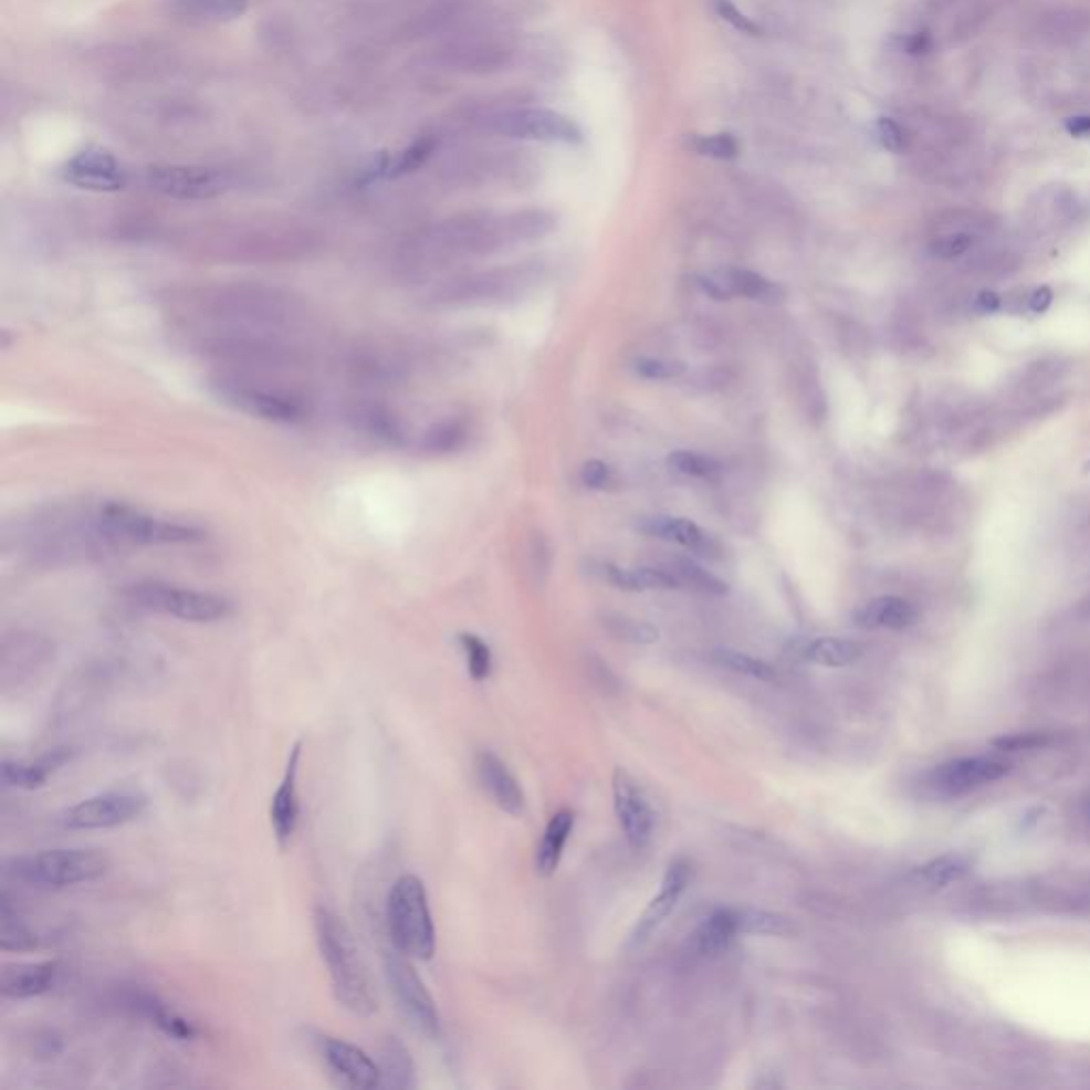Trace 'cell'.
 <instances>
[{"mask_svg": "<svg viewBox=\"0 0 1090 1090\" xmlns=\"http://www.w3.org/2000/svg\"><path fill=\"white\" fill-rule=\"evenodd\" d=\"M149 190L177 201H209L227 192L229 179L222 171L195 165H156L145 171Z\"/></svg>", "mask_w": 1090, "mask_h": 1090, "instance_id": "cell-12", "label": "cell"}, {"mask_svg": "<svg viewBox=\"0 0 1090 1090\" xmlns=\"http://www.w3.org/2000/svg\"><path fill=\"white\" fill-rule=\"evenodd\" d=\"M1052 305V290L1050 287H1039L1035 290L1029 298V310L1035 314H1044Z\"/></svg>", "mask_w": 1090, "mask_h": 1090, "instance_id": "cell-52", "label": "cell"}, {"mask_svg": "<svg viewBox=\"0 0 1090 1090\" xmlns=\"http://www.w3.org/2000/svg\"><path fill=\"white\" fill-rule=\"evenodd\" d=\"M999 305H1002V298H999L995 292H982V294H977V312H982V314H993V312H997V310H999Z\"/></svg>", "mask_w": 1090, "mask_h": 1090, "instance_id": "cell-54", "label": "cell"}, {"mask_svg": "<svg viewBox=\"0 0 1090 1090\" xmlns=\"http://www.w3.org/2000/svg\"><path fill=\"white\" fill-rule=\"evenodd\" d=\"M377 1062L381 1069V1087L401 1090L416 1087V1065L399 1037H386Z\"/></svg>", "mask_w": 1090, "mask_h": 1090, "instance_id": "cell-31", "label": "cell"}, {"mask_svg": "<svg viewBox=\"0 0 1090 1090\" xmlns=\"http://www.w3.org/2000/svg\"><path fill=\"white\" fill-rule=\"evenodd\" d=\"M687 144L694 154L716 158V160H735L740 156V144L731 133L690 135Z\"/></svg>", "mask_w": 1090, "mask_h": 1090, "instance_id": "cell-45", "label": "cell"}, {"mask_svg": "<svg viewBox=\"0 0 1090 1090\" xmlns=\"http://www.w3.org/2000/svg\"><path fill=\"white\" fill-rule=\"evenodd\" d=\"M635 374L652 381H669L687 374V365L667 358H641L635 363Z\"/></svg>", "mask_w": 1090, "mask_h": 1090, "instance_id": "cell-46", "label": "cell"}, {"mask_svg": "<svg viewBox=\"0 0 1090 1090\" xmlns=\"http://www.w3.org/2000/svg\"><path fill=\"white\" fill-rule=\"evenodd\" d=\"M90 516L107 544L117 549L133 545H186L202 542L199 526L144 512L124 501H98L90 505Z\"/></svg>", "mask_w": 1090, "mask_h": 1090, "instance_id": "cell-3", "label": "cell"}, {"mask_svg": "<svg viewBox=\"0 0 1090 1090\" xmlns=\"http://www.w3.org/2000/svg\"><path fill=\"white\" fill-rule=\"evenodd\" d=\"M459 641L460 648L467 657V669H469L471 680L484 682L492 671V652H490L489 643L473 632H462L459 635Z\"/></svg>", "mask_w": 1090, "mask_h": 1090, "instance_id": "cell-44", "label": "cell"}, {"mask_svg": "<svg viewBox=\"0 0 1090 1090\" xmlns=\"http://www.w3.org/2000/svg\"><path fill=\"white\" fill-rule=\"evenodd\" d=\"M119 1004L130 1014L145 1018L158 1031H163L167 1037H172L177 1041H195L201 1035V1029L195 1020L175 1012L171 1005L163 1002L156 993L147 991L144 986L124 988L119 993Z\"/></svg>", "mask_w": 1090, "mask_h": 1090, "instance_id": "cell-18", "label": "cell"}, {"mask_svg": "<svg viewBox=\"0 0 1090 1090\" xmlns=\"http://www.w3.org/2000/svg\"><path fill=\"white\" fill-rule=\"evenodd\" d=\"M714 11H716L720 20H724L733 29L740 30L742 34H750V36L761 34V27L754 24L746 13H742L731 0H714Z\"/></svg>", "mask_w": 1090, "mask_h": 1090, "instance_id": "cell-49", "label": "cell"}, {"mask_svg": "<svg viewBox=\"0 0 1090 1090\" xmlns=\"http://www.w3.org/2000/svg\"><path fill=\"white\" fill-rule=\"evenodd\" d=\"M384 976L388 991L397 1004V1009L402 1018L425 1037H439L441 1034V1018L439 1009L432 999L431 991L427 988L425 979L418 976V972L411 965V958L401 954L399 950L386 952L384 956Z\"/></svg>", "mask_w": 1090, "mask_h": 1090, "instance_id": "cell-10", "label": "cell"}, {"mask_svg": "<svg viewBox=\"0 0 1090 1090\" xmlns=\"http://www.w3.org/2000/svg\"><path fill=\"white\" fill-rule=\"evenodd\" d=\"M667 464L675 473H682L687 478H699V480H712V478L720 475V471H722V464L714 457H708V454H701V452H692V450H675V452H671L669 459H667Z\"/></svg>", "mask_w": 1090, "mask_h": 1090, "instance_id": "cell-42", "label": "cell"}, {"mask_svg": "<svg viewBox=\"0 0 1090 1090\" xmlns=\"http://www.w3.org/2000/svg\"><path fill=\"white\" fill-rule=\"evenodd\" d=\"M901 48L903 52H908L910 56H920V54H926L931 50V36L926 32H914V34H908L901 39Z\"/></svg>", "mask_w": 1090, "mask_h": 1090, "instance_id": "cell-50", "label": "cell"}, {"mask_svg": "<svg viewBox=\"0 0 1090 1090\" xmlns=\"http://www.w3.org/2000/svg\"><path fill=\"white\" fill-rule=\"evenodd\" d=\"M699 287L716 298V301H729L733 296H742V298H750V301H758V303H779L786 298V290L772 282L769 277L756 273V271H747V269H729V271H722V273H710V275H701L696 280Z\"/></svg>", "mask_w": 1090, "mask_h": 1090, "instance_id": "cell-19", "label": "cell"}, {"mask_svg": "<svg viewBox=\"0 0 1090 1090\" xmlns=\"http://www.w3.org/2000/svg\"><path fill=\"white\" fill-rule=\"evenodd\" d=\"M919 620V609L901 597L887 595L864 602L861 609L855 614V622L861 629H889V631H903L910 629Z\"/></svg>", "mask_w": 1090, "mask_h": 1090, "instance_id": "cell-27", "label": "cell"}, {"mask_svg": "<svg viewBox=\"0 0 1090 1090\" xmlns=\"http://www.w3.org/2000/svg\"><path fill=\"white\" fill-rule=\"evenodd\" d=\"M1009 772V765L988 756H967L947 761L931 772V786L944 795H965L1002 779Z\"/></svg>", "mask_w": 1090, "mask_h": 1090, "instance_id": "cell-17", "label": "cell"}, {"mask_svg": "<svg viewBox=\"0 0 1090 1090\" xmlns=\"http://www.w3.org/2000/svg\"><path fill=\"white\" fill-rule=\"evenodd\" d=\"M109 857L94 848H54L13 857L4 862V876L32 889L62 890L101 880L109 871Z\"/></svg>", "mask_w": 1090, "mask_h": 1090, "instance_id": "cell-4", "label": "cell"}, {"mask_svg": "<svg viewBox=\"0 0 1090 1090\" xmlns=\"http://www.w3.org/2000/svg\"><path fill=\"white\" fill-rule=\"evenodd\" d=\"M574 825L575 814L572 809H560L549 818L535 855V869L539 876L547 878L558 869L565 846L574 832Z\"/></svg>", "mask_w": 1090, "mask_h": 1090, "instance_id": "cell-29", "label": "cell"}, {"mask_svg": "<svg viewBox=\"0 0 1090 1090\" xmlns=\"http://www.w3.org/2000/svg\"><path fill=\"white\" fill-rule=\"evenodd\" d=\"M317 1052L333 1078L347 1089L371 1090L381 1087L379 1062L363 1048L331 1035L317 1037Z\"/></svg>", "mask_w": 1090, "mask_h": 1090, "instance_id": "cell-14", "label": "cell"}, {"mask_svg": "<svg viewBox=\"0 0 1090 1090\" xmlns=\"http://www.w3.org/2000/svg\"><path fill=\"white\" fill-rule=\"evenodd\" d=\"M317 950L328 970L335 1002L358 1018H369L377 1012L374 979L360 956L354 933L345 920L326 905L314 910Z\"/></svg>", "mask_w": 1090, "mask_h": 1090, "instance_id": "cell-2", "label": "cell"}, {"mask_svg": "<svg viewBox=\"0 0 1090 1090\" xmlns=\"http://www.w3.org/2000/svg\"><path fill=\"white\" fill-rule=\"evenodd\" d=\"M712 660L729 669V671H735L740 675H746V678H752V680H761V682H774L777 678V671L769 662L765 660L754 659L750 654H744V652H737V650H731V648H717L712 652Z\"/></svg>", "mask_w": 1090, "mask_h": 1090, "instance_id": "cell-41", "label": "cell"}, {"mask_svg": "<svg viewBox=\"0 0 1090 1090\" xmlns=\"http://www.w3.org/2000/svg\"><path fill=\"white\" fill-rule=\"evenodd\" d=\"M467 437V425L460 418L439 420L422 434H418V450L427 454H450L464 446Z\"/></svg>", "mask_w": 1090, "mask_h": 1090, "instance_id": "cell-36", "label": "cell"}, {"mask_svg": "<svg viewBox=\"0 0 1090 1090\" xmlns=\"http://www.w3.org/2000/svg\"><path fill=\"white\" fill-rule=\"evenodd\" d=\"M690 876H692V867L687 859H678L667 867L659 894L648 903V908L637 920V926L631 935L635 946L643 944L660 924L669 919V914L675 910L678 901L682 899L684 890L689 887Z\"/></svg>", "mask_w": 1090, "mask_h": 1090, "instance_id": "cell-21", "label": "cell"}, {"mask_svg": "<svg viewBox=\"0 0 1090 1090\" xmlns=\"http://www.w3.org/2000/svg\"><path fill=\"white\" fill-rule=\"evenodd\" d=\"M71 758H73L71 747H56L34 761H2L0 775L2 782L11 788L36 790L48 784L50 775L56 774L60 767L71 763Z\"/></svg>", "mask_w": 1090, "mask_h": 1090, "instance_id": "cell-26", "label": "cell"}, {"mask_svg": "<svg viewBox=\"0 0 1090 1090\" xmlns=\"http://www.w3.org/2000/svg\"><path fill=\"white\" fill-rule=\"evenodd\" d=\"M386 924L395 950L413 961H431L437 947L429 894L425 882L413 876H401L386 899Z\"/></svg>", "mask_w": 1090, "mask_h": 1090, "instance_id": "cell-5", "label": "cell"}, {"mask_svg": "<svg viewBox=\"0 0 1090 1090\" xmlns=\"http://www.w3.org/2000/svg\"><path fill=\"white\" fill-rule=\"evenodd\" d=\"M124 599L137 609L184 622H220L232 614V602L222 595L177 586L160 579H144L124 588Z\"/></svg>", "mask_w": 1090, "mask_h": 1090, "instance_id": "cell-6", "label": "cell"}, {"mask_svg": "<svg viewBox=\"0 0 1090 1090\" xmlns=\"http://www.w3.org/2000/svg\"><path fill=\"white\" fill-rule=\"evenodd\" d=\"M602 627L618 641L632 646H652L659 641L660 632L654 625L646 620H637L625 614H605Z\"/></svg>", "mask_w": 1090, "mask_h": 1090, "instance_id": "cell-39", "label": "cell"}, {"mask_svg": "<svg viewBox=\"0 0 1090 1090\" xmlns=\"http://www.w3.org/2000/svg\"><path fill=\"white\" fill-rule=\"evenodd\" d=\"M216 399L232 409L271 425H298L307 418L303 399L241 374H218L209 379Z\"/></svg>", "mask_w": 1090, "mask_h": 1090, "instance_id": "cell-7", "label": "cell"}, {"mask_svg": "<svg viewBox=\"0 0 1090 1090\" xmlns=\"http://www.w3.org/2000/svg\"><path fill=\"white\" fill-rule=\"evenodd\" d=\"M1087 471H1090V462H1087Z\"/></svg>", "mask_w": 1090, "mask_h": 1090, "instance_id": "cell-55", "label": "cell"}, {"mask_svg": "<svg viewBox=\"0 0 1090 1090\" xmlns=\"http://www.w3.org/2000/svg\"><path fill=\"white\" fill-rule=\"evenodd\" d=\"M876 135L882 147L892 154H903L910 147L908 130L892 117H880L876 122Z\"/></svg>", "mask_w": 1090, "mask_h": 1090, "instance_id": "cell-47", "label": "cell"}, {"mask_svg": "<svg viewBox=\"0 0 1090 1090\" xmlns=\"http://www.w3.org/2000/svg\"><path fill=\"white\" fill-rule=\"evenodd\" d=\"M303 742H296L287 756L286 772L271 799V827L280 848H286L298 829L301 820V799H298V772H301Z\"/></svg>", "mask_w": 1090, "mask_h": 1090, "instance_id": "cell-20", "label": "cell"}, {"mask_svg": "<svg viewBox=\"0 0 1090 1090\" xmlns=\"http://www.w3.org/2000/svg\"><path fill=\"white\" fill-rule=\"evenodd\" d=\"M64 181L90 192H117L128 184L126 171L112 151L87 147L77 151L62 169Z\"/></svg>", "mask_w": 1090, "mask_h": 1090, "instance_id": "cell-16", "label": "cell"}, {"mask_svg": "<svg viewBox=\"0 0 1090 1090\" xmlns=\"http://www.w3.org/2000/svg\"><path fill=\"white\" fill-rule=\"evenodd\" d=\"M862 657V646L852 639L841 637H818L804 646V659L820 667H848Z\"/></svg>", "mask_w": 1090, "mask_h": 1090, "instance_id": "cell-32", "label": "cell"}, {"mask_svg": "<svg viewBox=\"0 0 1090 1090\" xmlns=\"http://www.w3.org/2000/svg\"><path fill=\"white\" fill-rule=\"evenodd\" d=\"M475 774L490 799L503 811H507L510 816H520L524 811V790L516 775L507 769V765L494 752L484 750L478 754Z\"/></svg>", "mask_w": 1090, "mask_h": 1090, "instance_id": "cell-25", "label": "cell"}, {"mask_svg": "<svg viewBox=\"0 0 1090 1090\" xmlns=\"http://www.w3.org/2000/svg\"><path fill=\"white\" fill-rule=\"evenodd\" d=\"M1044 740L1041 737H1035V735H1025V737H1004L997 742V746L1007 747V750H1023V747L1041 746Z\"/></svg>", "mask_w": 1090, "mask_h": 1090, "instance_id": "cell-53", "label": "cell"}, {"mask_svg": "<svg viewBox=\"0 0 1090 1090\" xmlns=\"http://www.w3.org/2000/svg\"><path fill=\"white\" fill-rule=\"evenodd\" d=\"M169 312L199 345L227 339H284L305 317L301 296L266 284H213L171 292Z\"/></svg>", "mask_w": 1090, "mask_h": 1090, "instance_id": "cell-1", "label": "cell"}, {"mask_svg": "<svg viewBox=\"0 0 1090 1090\" xmlns=\"http://www.w3.org/2000/svg\"><path fill=\"white\" fill-rule=\"evenodd\" d=\"M175 11L199 22H230L248 11V0H175Z\"/></svg>", "mask_w": 1090, "mask_h": 1090, "instance_id": "cell-34", "label": "cell"}, {"mask_svg": "<svg viewBox=\"0 0 1090 1090\" xmlns=\"http://www.w3.org/2000/svg\"><path fill=\"white\" fill-rule=\"evenodd\" d=\"M434 149H437V139L432 135L418 137L413 144L405 147L395 160H390L388 177H401L407 172L418 171L420 167H425L429 163Z\"/></svg>", "mask_w": 1090, "mask_h": 1090, "instance_id": "cell-43", "label": "cell"}, {"mask_svg": "<svg viewBox=\"0 0 1090 1090\" xmlns=\"http://www.w3.org/2000/svg\"><path fill=\"white\" fill-rule=\"evenodd\" d=\"M737 935H740L737 912L735 910H716L714 914H710L694 929V933L690 935V944L699 956L712 958L731 946V942Z\"/></svg>", "mask_w": 1090, "mask_h": 1090, "instance_id": "cell-28", "label": "cell"}, {"mask_svg": "<svg viewBox=\"0 0 1090 1090\" xmlns=\"http://www.w3.org/2000/svg\"><path fill=\"white\" fill-rule=\"evenodd\" d=\"M611 790H614V809L627 841L635 850L646 848L654 832V811L646 793L641 790L637 779L622 767L614 772Z\"/></svg>", "mask_w": 1090, "mask_h": 1090, "instance_id": "cell-15", "label": "cell"}, {"mask_svg": "<svg viewBox=\"0 0 1090 1090\" xmlns=\"http://www.w3.org/2000/svg\"><path fill=\"white\" fill-rule=\"evenodd\" d=\"M970 871V859L963 855H944L933 861L924 862L916 869V878L924 887L944 889L958 882Z\"/></svg>", "mask_w": 1090, "mask_h": 1090, "instance_id": "cell-38", "label": "cell"}, {"mask_svg": "<svg viewBox=\"0 0 1090 1090\" xmlns=\"http://www.w3.org/2000/svg\"><path fill=\"white\" fill-rule=\"evenodd\" d=\"M60 974H62L60 961L7 965L0 974V993L4 999H18V1002L41 997L56 986Z\"/></svg>", "mask_w": 1090, "mask_h": 1090, "instance_id": "cell-23", "label": "cell"}, {"mask_svg": "<svg viewBox=\"0 0 1090 1090\" xmlns=\"http://www.w3.org/2000/svg\"><path fill=\"white\" fill-rule=\"evenodd\" d=\"M605 579L627 593H643V590H673L680 588L682 581L673 572L657 569V567H639V569H625L616 565H605L602 567Z\"/></svg>", "mask_w": 1090, "mask_h": 1090, "instance_id": "cell-30", "label": "cell"}, {"mask_svg": "<svg viewBox=\"0 0 1090 1090\" xmlns=\"http://www.w3.org/2000/svg\"><path fill=\"white\" fill-rule=\"evenodd\" d=\"M581 482L584 486L590 490H605L611 489L614 482H616V475H614V469L602 462L599 459H590L584 462L581 467Z\"/></svg>", "mask_w": 1090, "mask_h": 1090, "instance_id": "cell-48", "label": "cell"}, {"mask_svg": "<svg viewBox=\"0 0 1090 1090\" xmlns=\"http://www.w3.org/2000/svg\"><path fill=\"white\" fill-rule=\"evenodd\" d=\"M637 528L641 533L650 535V537H659V539H664V542H673V544L682 545V547H687L689 552L701 556V558L717 560L722 556V547H720L716 539L710 533H705L699 524H694L689 517H643Z\"/></svg>", "mask_w": 1090, "mask_h": 1090, "instance_id": "cell-22", "label": "cell"}, {"mask_svg": "<svg viewBox=\"0 0 1090 1090\" xmlns=\"http://www.w3.org/2000/svg\"><path fill=\"white\" fill-rule=\"evenodd\" d=\"M535 282V273L520 266L494 269L486 273L459 275L441 280L429 292V303L434 307H464V305H490L522 294L528 284Z\"/></svg>", "mask_w": 1090, "mask_h": 1090, "instance_id": "cell-9", "label": "cell"}, {"mask_svg": "<svg viewBox=\"0 0 1090 1090\" xmlns=\"http://www.w3.org/2000/svg\"><path fill=\"white\" fill-rule=\"evenodd\" d=\"M147 809V797L135 790H109L66 807L57 822L69 831H105L124 827Z\"/></svg>", "mask_w": 1090, "mask_h": 1090, "instance_id": "cell-11", "label": "cell"}, {"mask_svg": "<svg viewBox=\"0 0 1090 1090\" xmlns=\"http://www.w3.org/2000/svg\"><path fill=\"white\" fill-rule=\"evenodd\" d=\"M556 229V218L549 211H520L503 218V232L507 245L544 239Z\"/></svg>", "mask_w": 1090, "mask_h": 1090, "instance_id": "cell-35", "label": "cell"}, {"mask_svg": "<svg viewBox=\"0 0 1090 1090\" xmlns=\"http://www.w3.org/2000/svg\"><path fill=\"white\" fill-rule=\"evenodd\" d=\"M201 250L209 259L264 264L303 259L314 250V243L310 237L287 230H239L234 234L213 237L202 243Z\"/></svg>", "mask_w": 1090, "mask_h": 1090, "instance_id": "cell-8", "label": "cell"}, {"mask_svg": "<svg viewBox=\"0 0 1090 1090\" xmlns=\"http://www.w3.org/2000/svg\"><path fill=\"white\" fill-rule=\"evenodd\" d=\"M1067 133L1071 137H1078V139H1087L1090 137V115H1076V117H1069L1067 119Z\"/></svg>", "mask_w": 1090, "mask_h": 1090, "instance_id": "cell-51", "label": "cell"}, {"mask_svg": "<svg viewBox=\"0 0 1090 1090\" xmlns=\"http://www.w3.org/2000/svg\"><path fill=\"white\" fill-rule=\"evenodd\" d=\"M0 947L4 952H32L39 947V937L11 908V901L4 892L0 897Z\"/></svg>", "mask_w": 1090, "mask_h": 1090, "instance_id": "cell-33", "label": "cell"}, {"mask_svg": "<svg viewBox=\"0 0 1090 1090\" xmlns=\"http://www.w3.org/2000/svg\"><path fill=\"white\" fill-rule=\"evenodd\" d=\"M735 912H737V922H740V933H744V935L788 937L797 931L793 920L784 916V914H777V912L754 910V908H742Z\"/></svg>", "mask_w": 1090, "mask_h": 1090, "instance_id": "cell-37", "label": "cell"}, {"mask_svg": "<svg viewBox=\"0 0 1090 1090\" xmlns=\"http://www.w3.org/2000/svg\"><path fill=\"white\" fill-rule=\"evenodd\" d=\"M492 130L510 139H526L542 144H579L581 130L572 117L549 109H514L496 115Z\"/></svg>", "mask_w": 1090, "mask_h": 1090, "instance_id": "cell-13", "label": "cell"}, {"mask_svg": "<svg viewBox=\"0 0 1090 1090\" xmlns=\"http://www.w3.org/2000/svg\"><path fill=\"white\" fill-rule=\"evenodd\" d=\"M349 420L356 431L363 432L365 437L374 439L377 443L405 448L411 441V432L407 429L402 416L384 402H358L349 411Z\"/></svg>", "mask_w": 1090, "mask_h": 1090, "instance_id": "cell-24", "label": "cell"}, {"mask_svg": "<svg viewBox=\"0 0 1090 1090\" xmlns=\"http://www.w3.org/2000/svg\"><path fill=\"white\" fill-rule=\"evenodd\" d=\"M671 572L680 577L682 584L692 586L694 590L712 597H724L729 593V584L722 581L717 575L708 572L703 565H699L694 558L680 556L673 560Z\"/></svg>", "mask_w": 1090, "mask_h": 1090, "instance_id": "cell-40", "label": "cell"}]
</instances>
